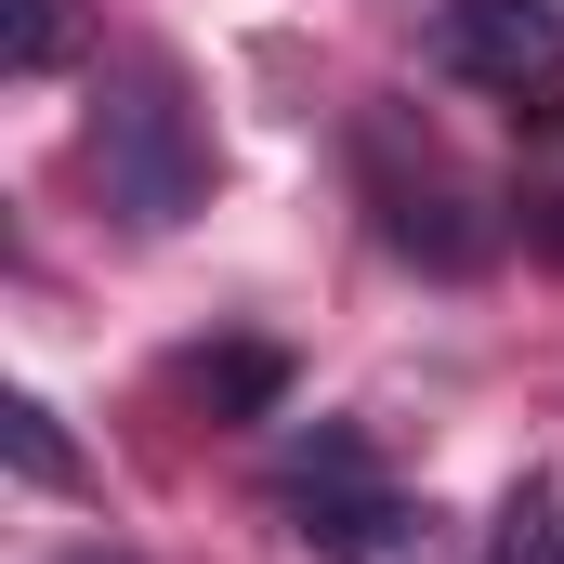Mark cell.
Segmentation results:
<instances>
[{"instance_id": "7", "label": "cell", "mask_w": 564, "mask_h": 564, "mask_svg": "<svg viewBox=\"0 0 564 564\" xmlns=\"http://www.w3.org/2000/svg\"><path fill=\"white\" fill-rule=\"evenodd\" d=\"M0 459H13V486H40V499L79 486V446H66V421H53L40 394H0Z\"/></svg>"}, {"instance_id": "4", "label": "cell", "mask_w": 564, "mask_h": 564, "mask_svg": "<svg viewBox=\"0 0 564 564\" xmlns=\"http://www.w3.org/2000/svg\"><path fill=\"white\" fill-rule=\"evenodd\" d=\"M289 512H302V552L315 564H446V512L394 499V486H315Z\"/></svg>"}, {"instance_id": "3", "label": "cell", "mask_w": 564, "mask_h": 564, "mask_svg": "<svg viewBox=\"0 0 564 564\" xmlns=\"http://www.w3.org/2000/svg\"><path fill=\"white\" fill-rule=\"evenodd\" d=\"M433 66L473 93H552L564 79V0H446L433 13Z\"/></svg>"}, {"instance_id": "6", "label": "cell", "mask_w": 564, "mask_h": 564, "mask_svg": "<svg viewBox=\"0 0 564 564\" xmlns=\"http://www.w3.org/2000/svg\"><path fill=\"white\" fill-rule=\"evenodd\" d=\"M486 564H564V459L512 473V499H499V525H486Z\"/></svg>"}, {"instance_id": "8", "label": "cell", "mask_w": 564, "mask_h": 564, "mask_svg": "<svg viewBox=\"0 0 564 564\" xmlns=\"http://www.w3.org/2000/svg\"><path fill=\"white\" fill-rule=\"evenodd\" d=\"M79 53V13L66 0H0V79H53Z\"/></svg>"}, {"instance_id": "2", "label": "cell", "mask_w": 564, "mask_h": 564, "mask_svg": "<svg viewBox=\"0 0 564 564\" xmlns=\"http://www.w3.org/2000/svg\"><path fill=\"white\" fill-rule=\"evenodd\" d=\"M355 171H368V210H381V237H394L408 263H433V276H473V263H486V224H473V197H459L433 158L408 171V132H394V119H368Z\"/></svg>"}, {"instance_id": "1", "label": "cell", "mask_w": 564, "mask_h": 564, "mask_svg": "<svg viewBox=\"0 0 564 564\" xmlns=\"http://www.w3.org/2000/svg\"><path fill=\"white\" fill-rule=\"evenodd\" d=\"M93 171H106V197L132 210L144 237H171V224L210 197V119H197V93H184L171 53H119V66H106Z\"/></svg>"}, {"instance_id": "9", "label": "cell", "mask_w": 564, "mask_h": 564, "mask_svg": "<svg viewBox=\"0 0 564 564\" xmlns=\"http://www.w3.org/2000/svg\"><path fill=\"white\" fill-rule=\"evenodd\" d=\"M53 564H144V552H119V539H79V552H53Z\"/></svg>"}, {"instance_id": "5", "label": "cell", "mask_w": 564, "mask_h": 564, "mask_svg": "<svg viewBox=\"0 0 564 564\" xmlns=\"http://www.w3.org/2000/svg\"><path fill=\"white\" fill-rule=\"evenodd\" d=\"M184 394H197L210 421H276L289 355H276V341H210V355H184Z\"/></svg>"}]
</instances>
